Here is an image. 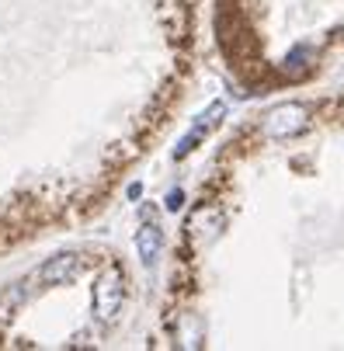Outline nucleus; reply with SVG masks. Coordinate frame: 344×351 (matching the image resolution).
Listing matches in <instances>:
<instances>
[{
    "label": "nucleus",
    "mask_w": 344,
    "mask_h": 351,
    "mask_svg": "<svg viewBox=\"0 0 344 351\" xmlns=\"http://www.w3.org/2000/svg\"><path fill=\"white\" fill-rule=\"evenodd\" d=\"M122 299H125L122 271L108 268L94 285V313H97V320H115V313L122 310Z\"/></svg>",
    "instance_id": "nucleus-1"
},
{
    "label": "nucleus",
    "mask_w": 344,
    "mask_h": 351,
    "mask_svg": "<svg viewBox=\"0 0 344 351\" xmlns=\"http://www.w3.org/2000/svg\"><path fill=\"white\" fill-rule=\"evenodd\" d=\"M80 271H84V261H80L77 254H60V258H53V261H45L32 278L42 282V285H63V282L77 278Z\"/></svg>",
    "instance_id": "nucleus-2"
},
{
    "label": "nucleus",
    "mask_w": 344,
    "mask_h": 351,
    "mask_svg": "<svg viewBox=\"0 0 344 351\" xmlns=\"http://www.w3.org/2000/svg\"><path fill=\"white\" fill-rule=\"evenodd\" d=\"M136 247H139L143 265H153V261L160 258V247H164V233H160V226L146 223V226L136 233Z\"/></svg>",
    "instance_id": "nucleus-3"
}]
</instances>
